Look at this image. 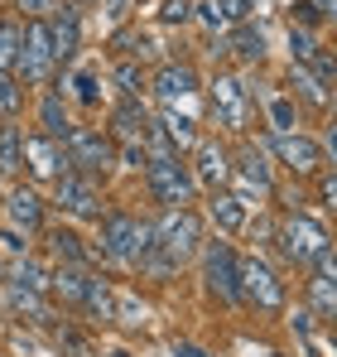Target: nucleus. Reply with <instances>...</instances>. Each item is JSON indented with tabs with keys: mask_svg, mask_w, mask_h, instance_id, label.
<instances>
[{
	"mask_svg": "<svg viewBox=\"0 0 337 357\" xmlns=\"http://www.w3.org/2000/svg\"><path fill=\"white\" fill-rule=\"evenodd\" d=\"M145 183H150V193H155V203H159L164 213L188 208L193 193H198V178L183 165V155H150V160H145Z\"/></svg>",
	"mask_w": 337,
	"mask_h": 357,
	"instance_id": "nucleus-1",
	"label": "nucleus"
},
{
	"mask_svg": "<svg viewBox=\"0 0 337 357\" xmlns=\"http://www.w3.org/2000/svg\"><path fill=\"white\" fill-rule=\"evenodd\" d=\"M155 251V222H140L130 213H107L102 218V256L111 261H145Z\"/></svg>",
	"mask_w": 337,
	"mask_h": 357,
	"instance_id": "nucleus-2",
	"label": "nucleus"
},
{
	"mask_svg": "<svg viewBox=\"0 0 337 357\" xmlns=\"http://www.w3.org/2000/svg\"><path fill=\"white\" fill-rule=\"evenodd\" d=\"M198 241H203V222L193 208H173L155 222V251L164 256L168 266H183L198 256Z\"/></svg>",
	"mask_w": 337,
	"mask_h": 357,
	"instance_id": "nucleus-3",
	"label": "nucleus"
},
{
	"mask_svg": "<svg viewBox=\"0 0 337 357\" xmlns=\"http://www.w3.org/2000/svg\"><path fill=\"white\" fill-rule=\"evenodd\" d=\"M63 155H68V169L72 174H107L116 165V140L111 135H102V130H87V126H72L68 130V140H63Z\"/></svg>",
	"mask_w": 337,
	"mask_h": 357,
	"instance_id": "nucleus-4",
	"label": "nucleus"
},
{
	"mask_svg": "<svg viewBox=\"0 0 337 357\" xmlns=\"http://www.w3.org/2000/svg\"><path fill=\"white\" fill-rule=\"evenodd\" d=\"M54 34H49V20H29L19 29V59H15V73L24 82H49L54 73Z\"/></svg>",
	"mask_w": 337,
	"mask_h": 357,
	"instance_id": "nucleus-5",
	"label": "nucleus"
},
{
	"mask_svg": "<svg viewBox=\"0 0 337 357\" xmlns=\"http://www.w3.org/2000/svg\"><path fill=\"white\" fill-rule=\"evenodd\" d=\"M275 241H280V251L294 261V266H313L333 241H328V232L313 222V218H304V213H289L280 222V232H275Z\"/></svg>",
	"mask_w": 337,
	"mask_h": 357,
	"instance_id": "nucleus-6",
	"label": "nucleus"
},
{
	"mask_svg": "<svg viewBox=\"0 0 337 357\" xmlns=\"http://www.w3.org/2000/svg\"><path fill=\"white\" fill-rule=\"evenodd\" d=\"M251 87L236 77V73H217L212 77V116H217V126H226V130H246L251 126Z\"/></svg>",
	"mask_w": 337,
	"mask_h": 357,
	"instance_id": "nucleus-7",
	"label": "nucleus"
},
{
	"mask_svg": "<svg viewBox=\"0 0 337 357\" xmlns=\"http://www.w3.org/2000/svg\"><path fill=\"white\" fill-rule=\"evenodd\" d=\"M203 280L222 304H241V261L226 241H212L203 251Z\"/></svg>",
	"mask_w": 337,
	"mask_h": 357,
	"instance_id": "nucleus-8",
	"label": "nucleus"
},
{
	"mask_svg": "<svg viewBox=\"0 0 337 357\" xmlns=\"http://www.w3.org/2000/svg\"><path fill=\"white\" fill-rule=\"evenodd\" d=\"M54 193H58V208L68 218H97L102 222V193H97V178L87 174H58L54 178Z\"/></svg>",
	"mask_w": 337,
	"mask_h": 357,
	"instance_id": "nucleus-9",
	"label": "nucleus"
},
{
	"mask_svg": "<svg viewBox=\"0 0 337 357\" xmlns=\"http://www.w3.org/2000/svg\"><path fill=\"white\" fill-rule=\"evenodd\" d=\"M241 299H251L265 314H280L284 309V285L275 280V271L265 261H241Z\"/></svg>",
	"mask_w": 337,
	"mask_h": 357,
	"instance_id": "nucleus-10",
	"label": "nucleus"
},
{
	"mask_svg": "<svg viewBox=\"0 0 337 357\" xmlns=\"http://www.w3.org/2000/svg\"><path fill=\"white\" fill-rule=\"evenodd\" d=\"M270 145H275L280 165H289L294 174H318V165H323V145L308 140V135H299V130H289V135H270Z\"/></svg>",
	"mask_w": 337,
	"mask_h": 357,
	"instance_id": "nucleus-11",
	"label": "nucleus"
},
{
	"mask_svg": "<svg viewBox=\"0 0 337 357\" xmlns=\"http://www.w3.org/2000/svg\"><path fill=\"white\" fill-rule=\"evenodd\" d=\"M198 92V73H193V63H164L159 73H155V97H159V107L173 112L178 102H188Z\"/></svg>",
	"mask_w": 337,
	"mask_h": 357,
	"instance_id": "nucleus-12",
	"label": "nucleus"
},
{
	"mask_svg": "<svg viewBox=\"0 0 337 357\" xmlns=\"http://www.w3.org/2000/svg\"><path fill=\"white\" fill-rule=\"evenodd\" d=\"M24 160H29V174L34 178H58L68 174V155H63V145L49 140V135H24Z\"/></svg>",
	"mask_w": 337,
	"mask_h": 357,
	"instance_id": "nucleus-13",
	"label": "nucleus"
},
{
	"mask_svg": "<svg viewBox=\"0 0 337 357\" xmlns=\"http://www.w3.org/2000/svg\"><path fill=\"white\" fill-rule=\"evenodd\" d=\"M54 24H49V34H54V59L68 63L77 54V44H82V20H77V10L72 5H54Z\"/></svg>",
	"mask_w": 337,
	"mask_h": 357,
	"instance_id": "nucleus-14",
	"label": "nucleus"
},
{
	"mask_svg": "<svg viewBox=\"0 0 337 357\" xmlns=\"http://www.w3.org/2000/svg\"><path fill=\"white\" fill-rule=\"evenodd\" d=\"M145 130H150L145 107H140L135 97H125V102L116 107V116H111V135L120 140V145H145Z\"/></svg>",
	"mask_w": 337,
	"mask_h": 357,
	"instance_id": "nucleus-15",
	"label": "nucleus"
},
{
	"mask_svg": "<svg viewBox=\"0 0 337 357\" xmlns=\"http://www.w3.org/2000/svg\"><path fill=\"white\" fill-rule=\"evenodd\" d=\"M5 213H10V227H24V232L44 227V198L34 188H15L10 203H5Z\"/></svg>",
	"mask_w": 337,
	"mask_h": 357,
	"instance_id": "nucleus-16",
	"label": "nucleus"
},
{
	"mask_svg": "<svg viewBox=\"0 0 337 357\" xmlns=\"http://www.w3.org/2000/svg\"><path fill=\"white\" fill-rule=\"evenodd\" d=\"M198 178L207 183V188H217L226 174H231V165H226V145L222 140H198Z\"/></svg>",
	"mask_w": 337,
	"mask_h": 357,
	"instance_id": "nucleus-17",
	"label": "nucleus"
},
{
	"mask_svg": "<svg viewBox=\"0 0 337 357\" xmlns=\"http://www.w3.org/2000/svg\"><path fill=\"white\" fill-rule=\"evenodd\" d=\"M207 213H212V222H217L222 232H241V227H246V198H236V193H222V188H212V198H207Z\"/></svg>",
	"mask_w": 337,
	"mask_h": 357,
	"instance_id": "nucleus-18",
	"label": "nucleus"
},
{
	"mask_svg": "<svg viewBox=\"0 0 337 357\" xmlns=\"http://www.w3.org/2000/svg\"><path fill=\"white\" fill-rule=\"evenodd\" d=\"M68 130H72V121L63 112V92H49L44 102H39V135H49V140H68Z\"/></svg>",
	"mask_w": 337,
	"mask_h": 357,
	"instance_id": "nucleus-19",
	"label": "nucleus"
},
{
	"mask_svg": "<svg viewBox=\"0 0 337 357\" xmlns=\"http://www.w3.org/2000/svg\"><path fill=\"white\" fill-rule=\"evenodd\" d=\"M87 271L82 266H58L54 275H49V290H54L63 304H82V295H87Z\"/></svg>",
	"mask_w": 337,
	"mask_h": 357,
	"instance_id": "nucleus-20",
	"label": "nucleus"
},
{
	"mask_svg": "<svg viewBox=\"0 0 337 357\" xmlns=\"http://www.w3.org/2000/svg\"><path fill=\"white\" fill-rule=\"evenodd\" d=\"M236 174H241V183L246 188H256V193H270L275 188V174H270V160L251 145L246 155H241V165H236Z\"/></svg>",
	"mask_w": 337,
	"mask_h": 357,
	"instance_id": "nucleus-21",
	"label": "nucleus"
},
{
	"mask_svg": "<svg viewBox=\"0 0 337 357\" xmlns=\"http://www.w3.org/2000/svg\"><path fill=\"white\" fill-rule=\"evenodd\" d=\"M44 241H49V251H54L63 266H87V261H92V251L82 246V237H77V232H68V227H54Z\"/></svg>",
	"mask_w": 337,
	"mask_h": 357,
	"instance_id": "nucleus-22",
	"label": "nucleus"
},
{
	"mask_svg": "<svg viewBox=\"0 0 337 357\" xmlns=\"http://www.w3.org/2000/svg\"><path fill=\"white\" fill-rule=\"evenodd\" d=\"M226 54H236L241 63H260L265 59V34L256 24H236V34L226 39Z\"/></svg>",
	"mask_w": 337,
	"mask_h": 357,
	"instance_id": "nucleus-23",
	"label": "nucleus"
},
{
	"mask_svg": "<svg viewBox=\"0 0 337 357\" xmlns=\"http://www.w3.org/2000/svg\"><path fill=\"white\" fill-rule=\"evenodd\" d=\"M289 87H294L308 107H323V112H328V102H333V92H328V87H323V82H318L304 63H299V68H289ZM294 92H289V97H294Z\"/></svg>",
	"mask_w": 337,
	"mask_h": 357,
	"instance_id": "nucleus-24",
	"label": "nucleus"
},
{
	"mask_svg": "<svg viewBox=\"0 0 337 357\" xmlns=\"http://www.w3.org/2000/svg\"><path fill=\"white\" fill-rule=\"evenodd\" d=\"M159 126H164L168 145H173L178 155L198 145V121H193V116H178V112H164V116H159Z\"/></svg>",
	"mask_w": 337,
	"mask_h": 357,
	"instance_id": "nucleus-25",
	"label": "nucleus"
},
{
	"mask_svg": "<svg viewBox=\"0 0 337 357\" xmlns=\"http://www.w3.org/2000/svg\"><path fill=\"white\" fill-rule=\"evenodd\" d=\"M82 309H87L97 324H111V319H116V295H111V285H107V280H87Z\"/></svg>",
	"mask_w": 337,
	"mask_h": 357,
	"instance_id": "nucleus-26",
	"label": "nucleus"
},
{
	"mask_svg": "<svg viewBox=\"0 0 337 357\" xmlns=\"http://www.w3.org/2000/svg\"><path fill=\"white\" fill-rule=\"evenodd\" d=\"M265 112H270V130H275V135H289V130L299 126V107H294L289 92H270V97H265Z\"/></svg>",
	"mask_w": 337,
	"mask_h": 357,
	"instance_id": "nucleus-27",
	"label": "nucleus"
},
{
	"mask_svg": "<svg viewBox=\"0 0 337 357\" xmlns=\"http://www.w3.org/2000/svg\"><path fill=\"white\" fill-rule=\"evenodd\" d=\"M24 160V135L19 126H0V174H15Z\"/></svg>",
	"mask_w": 337,
	"mask_h": 357,
	"instance_id": "nucleus-28",
	"label": "nucleus"
},
{
	"mask_svg": "<svg viewBox=\"0 0 337 357\" xmlns=\"http://www.w3.org/2000/svg\"><path fill=\"white\" fill-rule=\"evenodd\" d=\"M116 87H120V97H140V92H145V87H150V77H145V68H140V63L135 59H120L116 63Z\"/></svg>",
	"mask_w": 337,
	"mask_h": 357,
	"instance_id": "nucleus-29",
	"label": "nucleus"
},
{
	"mask_svg": "<svg viewBox=\"0 0 337 357\" xmlns=\"http://www.w3.org/2000/svg\"><path fill=\"white\" fill-rule=\"evenodd\" d=\"M111 49H120L125 59L140 63L145 54H155V39H150V34H140V29H120V34L111 39Z\"/></svg>",
	"mask_w": 337,
	"mask_h": 357,
	"instance_id": "nucleus-30",
	"label": "nucleus"
},
{
	"mask_svg": "<svg viewBox=\"0 0 337 357\" xmlns=\"http://www.w3.org/2000/svg\"><path fill=\"white\" fill-rule=\"evenodd\" d=\"M19 59V20H0V73H10Z\"/></svg>",
	"mask_w": 337,
	"mask_h": 357,
	"instance_id": "nucleus-31",
	"label": "nucleus"
},
{
	"mask_svg": "<svg viewBox=\"0 0 337 357\" xmlns=\"http://www.w3.org/2000/svg\"><path fill=\"white\" fill-rule=\"evenodd\" d=\"M10 299H15V309H19V314H29L34 324H49V304L34 295V290H19V285H10Z\"/></svg>",
	"mask_w": 337,
	"mask_h": 357,
	"instance_id": "nucleus-32",
	"label": "nucleus"
},
{
	"mask_svg": "<svg viewBox=\"0 0 337 357\" xmlns=\"http://www.w3.org/2000/svg\"><path fill=\"white\" fill-rule=\"evenodd\" d=\"M10 285H19V290H34V295H44L49 290V275L34 266V261H19L15 266V275H10Z\"/></svg>",
	"mask_w": 337,
	"mask_h": 357,
	"instance_id": "nucleus-33",
	"label": "nucleus"
},
{
	"mask_svg": "<svg viewBox=\"0 0 337 357\" xmlns=\"http://www.w3.org/2000/svg\"><path fill=\"white\" fill-rule=\"evenodd\" d=\"M304 68H308V73H313L323 87H337V59H333V54H323V49H318V54L304 63Z\"/></svg>",
	"mask_w": 337,
	"mask_h": 357,
	"instance_id": "nucleus-34",
	"label": "nucleus"
},
{
	"mask_svg": "<svg viewBox=\"0 0 337 357\" xmlns=\"http://www.w3.org/2000/svg\"><path fill=\"white\" fill-rule=\"evenodd\" d=\"M15 112H19V82L0 73V116H15Z\"/></svg>",
	"mask_w": 337,
	"mask_h": 357,
	"instance_id": "nucleus-35",
	"label": "nucleus"
},
{
	"mask_svg": "<svg viewBox=\"0 0 337 357\" xmlns=\"http://www.w3.org/2000/svg\"><path fill=\"white\" fill-rule=\"evenodd\" d=\"M289 54H294L299 63H308L313 54H318V44H313V34H308V29H289Z\"/></svg>",
	"mask_w": 337,
	"mask_h": 357,
	"instance_id": "nucleus-36",
	"label": "nucleus"
},
{
	"mask_svg": "<svg viewBox=\"0 0 337 357\" xmlns=\"http://www.w3.org/2000/svg\"><path fill=\"white\" fill-rule=\"evenodd\" d=\"M217 10H222L226 24H246L251 10H256V0H217Z\"/></svg>",
	"mask_w": 337,
	"mask_h": 357,
	"instance_id": "nucleus-37",
	"label": "nucleus"
},
{
	"mask_svg": "<svg viewBox=\"0 0 337 357\" xmlns=\"http://www.w3.org/2000/svg\"><path fill=\"white\" fill-rule=\"evenodd\" d=\"M193 15L203 20V29H226V20H222V10H217V0H203V5H193Z\"/></svg>",
	"mask_w": 337,
	"mask_h": 357,
	"instance_id": "nucleus-38",
	"label": "nucleus"
},
{
	"mask_svg": "<svg viewBox=\"0 0 337 357\" xmlns=\"http://www.w3.org/2000/svg\"><path fill=\"white\" fill-rule=\"evenodd\" d=\"M308 290H313V304H318L323 314H337V285H328V280H313Z\"/></svg>",
	"mask_w": 337,
	"mask_h": 357,
	"instance_id": "nucleus-39",
	"label": "nucleus"
},
{
	"mask_svg": "<svg viewBox=\"0 0 337 357\" xmlns=\"http://www.w3.org/2000/svg\"><path fill=\"white\" fill-rule=\"evenodd\" d=\"M164 24H188L193 20V0H164Z\"/></svg>",
	"mask_w": 337,
	"mask_h": 357,
	"instance_id": "nucleus-40",
	"label": "nucleus"
},
{
	"mask_svg": "<svg viewBox=\"0 0 337 357\" xmlns=\"http://www.w3.org/2000/svg\"><path fill=\"white\" fill-rule=\"evenodd\" d=\"M72 87H77V102H82V107H92V102H97V73H77V77H72Z\"/></svg>",
	"mask_w": 337,
	"mask_h": 357,
	"instance_id": "nucleus-41",
	"label": "nucleus"
},
{
	"mask_svg": "<svg viewBox=\"0 0 337 357\" xmlns=\"http://www.w3.org/2000/svg\"><path fill=\"white\" fill-rule=\"evenodd\" d=\"M313 280H328V285H337V256H333V251H323V256L313 261Z\"/></svg>",
	"mask_w": 337,
	"mask_h": 357,
	"instance_id": "nucleus-42",
	"label": "nucleus"
},
{
	"mask_svg": "<svg viewBox=\"0 0 337 357\" xmlns=\"http://www.w3.org/2000/svg\"><path fill=\"white\" fill-rule=\"evenodd\" d=\"M294 15H299V29H304V24H318V20H323L313 0H299V5H294Z\"/></svg>",
	"mask_w": 337,
	"mask_h": 357,
	"instance_id": "nucleus-43",
	"label": "nucleus"
},
{
	"mask_svg": "<svg viewBox=\"0 0 337 357\" xmlns=\"http://www.w3.org/2000/svg\"><path fill=\"white\" fill-rule=\"evenodd\" d=\"M15 5H19V10H24L29 20H44V15L54 10V0H15Z\"/></svg>",
	"mask_w": 337,
	"mask_h": 357,
	"instance_id": "nucleus-44",
	"label": "nucleus"
},
{
	"mask_svg": "<svg viewBox=\"0 0 337 357\" xmlns=\"http://www.w3.org/2000/svg\"><path fill=\"white\" fill-rule=\"evenodd\" d=\"M0 241H5V251H10V256H24V237H19V227H5Z\"/></svg>",
	"mask_w": 337,
	"mask_h": 357,
	"instance_id": "nucleus-45",
	"label": "nucleus"
},
{
	"mask_svg": "<svg viewBox=\"0 0 337 357\" xmlns=\"http://www.w3.org/2000/svg\"><path fill=\"white\" fill-rule=\"evenodd\" d=\"M120 160H125L130 169H145V160H150V155H145V145H125V150H120Z\"/></svg>",
	"mask_w": 337,
	"mask_h": 357,
	"instance_id": "nucleus-46",
	"label": "nucleus"
},
{
	"mask_svg": "<svg viewBox=\"0 0 337 357\" xmlns=\"http://www.w3.org/2000/svg\"><path fill=\"white\" fill-rule=\"evenodd\" d=\"M294 328H299V333L313 343V314H308V309H299V314H294Z\"/></svg>",
	"mask_w": 337,
	"mask_h": 357,
	"instance_id": "nucleus-47",
	"label": "nucleus"
},
{
	"mask_svg": "<svg viewBox=\"0 0 337 357\" xmlns=\"http://www.w3.org/2000/svg\"><path fill=\"white\" fill-rule=\"evenodd\" d=\"M323 160H333L337 169V126H328V135H323Z\"/></svg>",
	"mask_w": 337,
	"mask_h": 357,
	"instance_id": "nucleus-48",
	"label": "nucleus"
},
{
	"mask_svg": "<svg viewBox=\"0 0 337 357\" xmlns=\"http://www.w3.org/2000/svg\"><path fill=\"white\" fill-rule=\"evenodd\" d=\"M323 198H328V208H337V169L323 174Z\"/></svg>",
	"mask_w": 337,
	"mask_h": 357,
	"instance_id": "nucleus-49",
	"label": "nucleus"
},
{
	"mask_svg": "<svg viewBox=\"0 0 337 357\" xmlns=\"http://www.w3.org/2000/svg\"><path fill=\"white\" fill-rule=\"evenodd\" d=\"M280 198H284V208H289V213H299V203H304V193H299V188H284Z\"/></svg>",
	"mask_w": 337,
	"mask_h": 357,
	"instance_id": "nucleus-50",
	"label": "nucleus"
},
{
	"mask_svg": "<svg viewBox=\"0 0 337 357\" xmlns=\"http://www.w3.org/2000/svg\"><path fill=\"white\" fill-rule=\"evenodd\" d=\"M173 357H207V353H203V348H193V343H178V348H173Z\"/></svg>",
	"mask_w": 337,
	"mask_h": 357,
	"instance_id": "nucleus-51",
	"label": "nucleus"
},
{
	"mask_svg": "<svg viewBox=\"0 0 337 357\" xmlns=\"http://www.w3.org/2000/svg\"><path fill=\"white\" fill-rule=\"evenodd\" d=\"M318 5V15H328V20H337V0H313Z\"/></svg>",
	"mask_w": 337,
	"mask_h": 357,
	"instance_id": "nucleus-52",
	"label": "nucleus"
},
{
	"mask_svg": "<svg viewBox=\"0 0 337 357\" xmlns=\"http://www.w3.org/2000/svg\"><path fill=\"white\" fill-rule=\"evenodd\" d=\"M328 116H333V126H337V92H333V102H328Z\"/></svg>",
	"mask_w": 337,
	"mask_h": 357,
	"instance_id": "nucleus-53",
	"label": "nucleus"
},
{
	"mask_svg": "<svg viewBox=\"0 0 337 357\" xmlns=\"http://www.w3.org/2000/svg\"><path fill=\"white\" fill-rule=\"evenodd\" d=\"M0 280H5V266H0Z\"/></svg>",
	"mask_w": 337,
	"mask_h": 357,
	"instance_id": "nucleus-54",
	"label": "nucleus"
},
{
	"mask_svg": "<svg viewBox=\"0 0 337 357\" xmlns=\"http://www.w3.org/2000/svg\"><path fill=\"white\" fill-rule=\"evenodd\" d=\"M116 357H130V353H116Z\"/></svg>",
	"mask_w": 337,
	"mask_h": 357,
	"instance_id": "nucleus-55",
	"label": "nucleus"
}]
</instances>
